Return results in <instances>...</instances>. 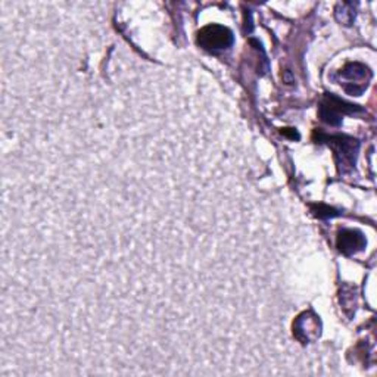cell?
I'll return each instance as SVG.
<instances>
[{
    "label": "cell",
    "mask_w": 377,
    "mask_h": 377,
    "mask_svg": "<svg viewBox=\"0 0 377 377\" xmlns=\"http://www.w3.org/2000/svg\"><path fill=\"white\" fill-rule=\"evenodd\" d=\"M198 43L201 45V48L210 52L224 50L232 46L233 34L227 27L208 26L199 31Z\"/></svg>",
    "instance_id": "obj_1"
},
{
    "label": "cell",
    "mask_w": 377,
    "mask_h": 377,
    "mask_svg": "<svg viewBox=\"0 0 377 377\" xmlns=\"http://www.w3.org/2000/svg\"><path fill=\"white\" fill-rule=\"evenodd\" d=\"M295 335L300 342H312L320 336V323L314 314H303L295 323Z\"/></svg>",
    "instance_id": "obj_2"
},
{
    "label": "cell",
    "mask_w": 377,
    "mask_h": 377,
    "mask_svg": "<svg viewBox=\"0 0 377 377\" xmlns=\"http://www.w3.org/2000/svg\"><path fill=\"white\" fill-rule=\"evenodd\" d=\"M364 245H365V241L360 232L343 230L339 234L338 246H339V249L345 254H354L357 251H361Z\"/></svg>",
    "instance_id": "obj_3"
}]
</instances>
